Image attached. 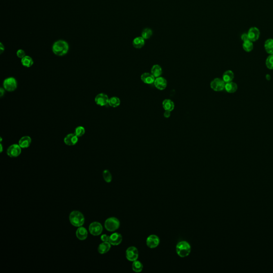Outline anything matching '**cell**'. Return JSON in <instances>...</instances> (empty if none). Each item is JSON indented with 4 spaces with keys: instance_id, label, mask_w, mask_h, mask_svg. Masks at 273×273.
<instances>
[{
    "instance_id": "obj_30",
    "label": "cell",
    "mask_w": 273,
    "mask_h": 273,
    "mask_svg": "<svg viewBox=\"0 0 273 273\" xmlns=\"http://www.w3.org/2000/svg\"><path fill=\"white\" fill-rule=\"evenodd\" d=\"M85 133V129L82 126H78L76 127L75 129L74 134L78 137H81L84 135Z\"/></svg>"
},
{
    "instance_id": "obj_4",
    "label": "cell",
    "mask_w": 273,
    "mask_h": 273,
    "mask_svg": "<svg viewBox=\"0 0 273 273\" xmlns=\"http://www.w3.org/2000/svg\"><path fill=\"white\" fill-rule=\"evenodd\" d=\"M104 226L106 230L109 232H114L119 228L120 222L115 217H110L105 220Z\"/></svg>"
},
{
    "instance_id": "obj_10",
    "label": "cell",
    "mask_w": 273,
    "mask_h": 273,
    "mask_svg": "<svg viewBox=\"0 0 273 273\" xmlns=\"http://www.w3.org/2000/svg\"><path fill=\"white\" fill-rule=\"evenodd\" d=\"M109 98L107 94L104 93H100L96 96L94 101L97 105L101 107H103L109 105Z\"/></svg>"
},
{
    "instance_id": "obj_24",
    "label": "cell",
    "mask_w": 273,
    "mask_h": 273,
    "mask_svg": "<svg viewBox=\"0 0 273 273\" xmlns=\"http://www.w3.org/2000/svg\"><path fill=\"white\" fill-rule=\"evenodd\" d=\"M151 73L155 78H159L162 74V68L159 65H154L151 68Z\"/></svg>"
},
{
    "instance_id": "obj_16",
    "label": "cell",
    "mask_w": 273,
    "mask_h": 273,
    "mask_svg": "<svg viewBox=\"0 0 273 273\" xmlns=\"http://www.w3.org/2000/svg\"><path fill=\"white\" fill-rule=\"evenodd\" d=\"M155 78L151 73H144L141 75V81L146 84H153Z\"/></svg>"
},
{
    "instance_id": "obj_31",
    "label": "cell",
    "mask_w": 273,
    "mask_h": 273,
    "mask_svg": "<svg viewBox=\"0 0 273 273\" xmlns=\"http://www.w3.org/2000/svg\"><path fill=\"white\" fill-rule=\"evenodd\" d=\"M103 176L104 179L107 183H110L112 180V175L109 170H104L103 172Z\"/></svg>"
},
{
    "instance_id": "obj_3",
    "label": "cell",
    "mask_w": 273,
    "mask_h": 273,
    "mask_svg": "<svg viewBox=\"0 0 273 273\" xmlns=\"http://www.w3.org/2000/svg\"><path fill=\"white\" fill-rule=\"evenodd\" d=\"M176 252L181 258L187 257L191 252V246L189 243L185 240L179 242L176 245Z\"/></svg>"
},
{
    "instance_id": "obj_19",
    "label": "cell",
    "mask_w": 273,
    "mask_h": 273,
    "mask_svg": "<svg viewBox=\"0 0 273 273\" xmlns=\"http://www.w3.org/2000/svg\"><path fill=\"white\" fill-rule=\"evenodd\" d=\"M111 248V244L109 242H103L101 244H99L98 246V252L100 254H105L107 253L110 250Z\"/></svg>"
},
{
    "instance_id": "obj_13",
    "label": "cell",
    "mask_w": 273,
    "mask_h": 273,
    "mask_svg": "<svg viewBox=\"0 0 273 273\" xmlns=\"http://www.w3.org/2000/svg\"><path fill=\"white\" fill-rule=\"evenodd\" d=\"M260 31L258 28L255 27H251L248 31V35L250 41L252 42L257 41L260 36Z\"/></svg>"
},
{
    "instance_id": "obj_23",
    "label": "cell",
    "mask_w": 273,
    "mask_h": 273,
    "mask_svg": "<svg viewBox=\"0 0 273 273\" xmlns=\"http://www.w3.org/2000/svg\"><path fill=\"white\" fill-rule=\"evenodd\" d=\"M134 47L136 49H140L145 45V39L143 37H137L132 42Z\"/></svg>"
},
{
    "instance_id": "obj_5",
    "label": "cell",
    "mask_w": 273,
    "mask_h": 273,
    "mask_svg": "<svg viewBox=\"0 0 273 273\" xmlns=\"http://www.w3.org/2000/svg\"><path fill=\"white\" fill-rule=\"evenodd\" d=\"M3 86L5 90L7 91L8 92H13L17 88L18 83L15 78L10 77L4 80Z\"/></svg>"
},
{
    "instance_id": "obj_29",
    "label": "cell",
    "mask_w": 273,
    "mask_h": 273,
    "mask_svg": "<svg viewBox=\"0 0 273 273\" xmlns=\"http://www.w3.org/2000/svg\"><path fill=\"white\" fill-rule=\"evenodd\" d=\"M243 49L247 53H250L253 49V44L252 42L248 40L246 41L243 42L242 45Z\"/></svg>"
},
{
    "instance_id": "obj_40",
    "label": "cell",
    "mask_w": 273,
    "mask_h": 273,
    "mask_svg": "<svg viewBox=\"0 0 273 273\" xmlns=\"http://www.w3.org/2000/svg\"><path fill=\"white\" fill-rule=\"evenodd\" d=\"M0 146H1V153H2V151H3V146H2V143H1Z\"/></svg>"
},
{
    "instance_id": "obj_12",
    "label": "cell",
    "mask_w": 273,
    "mask_h": 273,
    "mask_svg": "<svg viewBox=\"0 0 273 273\" xmlns=\"http://www.w3.org/2000/svg\"><path fill=\"white\" fill-rule=\"evenodd\" d=\"M78 141V137L75 134H69L64 138L63 141L66 145L72 146L76 145Z\"/></svg>"
},
{
    "instance_id": "obj_8",
    "label": "cell",
    "mask_w": 273,
    "mask_h": 273,
    "mask_svg": "<svg viewBox=\"0 0 273 273\" xmlns=\"http://www.w3.org/2000/svg\"><path fill=\"white\" fill-rule=\"evenodd\" d=\"M89 230L91 235L93 236H98L102 233L103 227L100 223L97 221H94L89 225Z\"/></svg>"
},
{
    "instance_id": "obj_15",
    "label": "cell",
    "mask_w": 273,
    "mask_h": 273,
    "mask_svg": "<svg viewBox=\"0 0 273 273\" xmlns=\"http://www.w3.org/2000/svg\"><path fill=\"white\" fill-rule=\"evenodd\" d=\"M154 84L156 88H157L159 90H163L166 88L168 83H167V81L165 78L160 76L159 78H156Z\"/></svg>"
},
{
    "instance_id": "obj_22",
    "label": "cell",
    "mask_w": 273,
    "mask_h": 273,
    "mask_svg": "<svg viewBox=\"0 0 273 273\" xmlns=\"http://www.w3.org/2000/svg\"><path fill=\"white\" fill-rule=\"evenodd\" d=\"M234 78V74L233 72L231 70H227L225 71L223 75L222 79L225 83H228L233 81Z\"/></svg>"
},
{
    "instance_id": "obj_25",
    "label": "cell",
    "mask_w": 273,
    "mask_h": 273,
    "mask_svg": "<svg viewBox=\"0 0 273 273\" xmlns=\"http://www.w3.org/2000/svg\"><path fill=\"white\" fill-rule=\"evenodd\" d=\"M265 50L268 54H273V39L269 38L265 42Z\"/></svg>"
},
{
    "instance_id": "obj_17",
    "label": "cell",
    "mask_w": 273,
    "mask_h": 273,
    "mask_svg": "<svg viewBox=\"0 0 273 273\" xmlns=\"http://www.w3.org/2000/svg\"><path fill=\"white\" fill-rule=\"evenodd\" d=\"M88 233L87 229L82 226L78 227L76 231V236L79 240H84L87 239Z\"/></svg>"
},
{
    "instance_id": "obj_38",
    "label": "cell",
    "mask_w": 273,
    "mask_h": 273,
    "mask_svg": "<svg viewBox=\"0 0 273 273\" xmlns=\"http://www.w3.org/2000/svg\"><path fill=\"white\" fill-rule=\"evenodd\" d=\"M5 94V89H4L3 88H1L0 89V96L1 97H2L3 96L4 94Z\"/></svg>"
},
{
    "instance_id": "obj_33",
    "label": "cell",
    "mask_w": 273,
    "mask_h": 273,
    "mask_svg": "<svg viewBox=\"0 0 273 273\" xmlns=\"http://www.w3.org/2000/svg\"><path fill=\"white\" fill-rule=\"evenodd\" d=\"M266 65L268 68L273 69V54H270L266 59Z\"/></svg>"
},
{
    "instance_id": "obj_20",
    "label": "cell",
    "mask_w": 273,
    "mask_h": 273,
    "mask_svg": "<svg viewBox=\"0 0 273 273\" xmlns=\"http://www.w3.org/2000/svg\"><path fill=\"white\" fill-rule=\"evenodd\" d=\"M237 89H238V87L237 84L233 81L225 84V90L228 93L230 94L235 93V92H236Z\"/></svg>"
},
{
    "instance_id": "obj_28",
    "label": "cell",
    "mask_w": 273,
    "mask_h": 273,
    "mask_svg": "<svg viewBox=\"0 0 273 273\" xmlns=\"http://www.w3.org/2000/svg\"><path fill=\"white\" fill-rule=\"evenodd\" d=\"M120 104H121V100L119 99V98L117 97H112L109 99V106L113 108L118 107V106H119Z\"/></svg>"
},
{
    "instance_id": "obj_39",
    "label": "cell",
    "mask_w": 273,
    "mask_h": 273,
    "mask_svg": "<svg viewBox=\"0 0 273 273\" xmlns=\"http://www.w3.org/2000/svg\"><path fill=\"white\" fill-rule=\"evenodd\" d=\"M4 49H4V47L2 44V43H0V53H1V54H2V53H3Z\"/></svg>"
},
{
    "instance_id": "obj_36",
    "label": "cell",
    "mask_w": 273,
    "mask_h": 273,
    "mask_svg": "<svg viewBox=\"0 0 273 273\" xmlns=\"http://www.w3.org/2000/svg\"><path fill=\"white\" fill-rule=\"evenodd\" d=\"M241 39H242V40L243 42L249 40V38H248V34H246V33L243 34L241 35Z\"/></svg>"
},
{
    "instance_id": "obj_7",
    "label": "cell",
    "mask_w": 273,
    "mask_h": 273,
    "mask_svg": "<svg viewBox=\"0 0 273 273\" xmlns=\"http://www.w3.org/2000/svg\"><path fill=\"white\" fill-rule=\"evenodd\" d=\"M126 258L129 261L134 262L137 260L139 257V252L135 246L129 247L125 252Z\"/></svg>"
},
{
    "instance_id": "obj_11",
    "label": "cell",
    "mask_w": 273,
    "mask_h": 273,
    "mask_svg": "<svg viewBox=\"0 0 273 273\" xmlns=\"http://www.w3.org/2000/svg\"><path fill=\"white\" fill-rule=\"evenodd\" d=\"M160 240L157 235H150L146 239V244L150 249H155L159 246Z\"/></svg>"
},
{
    "instance_id": "obj_35",
    "label": "cell",
    "mask_w": 273,
    "mask_h": 273,
    "mask_svg": "<svg viewBox=\"0 0 273 273\" xmlns=\"http://www.w3.org/2000/svg\"><path fill=\"white\" fill-rule=\"evenodd\" d=\"M100 239L103 242H109V236L106 234H103V235H101Z\"/></svg>"
},
{
    "instance_id": "obj_2",
    "label": "cell",
    "mask_w": 273,
    "mask_h": 273,
    "mask_svg": "<svg viewBox=\"0 0 273 273\" xmlns=\"http://www.w3.org/2000/svg\"><path fill=\"white\" fill-rule=\"evenodd\" d=\"M69 219L71 224L76 227L83 226L85 221V218L83 214L78 211L72 212L69 216Z\"/></svg>"
},
{
    "instance_id": "obj_34",
    "label": "cell",
    "mask_w": 273,
    "mask_h": 273,
    "mask_svg": "<svg viewBox=\"0 0 273 273\" xmlns=\"http://www.w3.org/2000/svg\"><path fill=\"white\" fill-rule=\"evenodd\" d=\"M17 56L18 58H20L22 59V58H24V57L26 56L25 52L22 49H19L17 51Z\"/></svg>"
},
{
    "instance_id": "obj_26",
    "label": "cell",
    "mask_w": 273,
    "mask_h": 273,
    "mask_svg": "<svg viewBox=\"0 0 273 273\" xmlns=\"http://www.w3.org/2000/svg\"><path fill=\"white\" fill-rule=\"evenodd\" d=\"M21 63H22L23 66H24V67H27V68L32 67L34 64V61H33V59L28 56H26L25 57H24V58H22V60H21Z\"/></svg>"
},
{
    "instance_id": "obj_18",
    "label": "cell",
    "mask_w": 273,
    "mask_h": 273,
    "mask_svg": "<svg viewBox=\"0 0 273 273\" xmlns=\"http://www.w3.org/2000/svg\"><path fill=\"white\" fill-rule=\"evenodd\" d=\"M32 143V139L29 136H24L21 138L18 143V145L22 149L28 148Z\"/></svg>"
},
{
    "instance_id": "obj_21",
    "label": "cell",
    "mask_w": 273,
    "mask_h": 273,
    "mask_svg": "<svg viewBox=\"0 0 273 273\" xmlns=\"http://www.w3.org/2000/svg\"><path fill=\"white\" fill-rule=\"evenodd\" d=\"M163 108L165 110H168L172 112L174 109V104L171 99H166L163 100L162 103Z\"/></svg>"
},
{
    "instance_id": "obj_6",
    "label": "cell",
    "mask_w": 273,
    "mask_h": 273,
    "mask_svg": "<svg viewBox=\"0 0 273 273\" xmlns=\"http://www.w3.org/2000/svg\"><path fill=\"white\" fill-rule=\"evenodd\" d=\"M225 84L222 78H215L211 82L210 87L215 91L219 92L224 90Z\"/></svg>"
},
{
    "instance_id": "obj_1",
    "label": "cell",
    "mask_w": 273,
    "mask_h": 273,
    "mask_svg": "<svg viewBox=\"0 0 273 273\" xmlns=\"http://www.w3.org/2000/svg\"><path fill=\"white\" fill-rule=\"evenodd\" d=\"M52 50L53 53L57 56H63L68 51V44L65 41L58 40L53 44Z\"/></svg>"
},
{
    "instance_id": "obj_14",
    "label": "cell",
    "mask_w": 273,
    "mask_h": 273,
    "mask_svg": "<svg viewBox=\"0 0 273 273\" xmlns=\"http://www.w3.org/2000/svg\"><path fill=\"white\" fill-rule=\"evenodd\" d=\"M122 241V236L119 233H114L109 236V242L111 245L116 246L121 244Z\"/></svg>"
},
{
    "instance_id": "obj_37",
    "label": "cell",
    "mask_w": 273,
    "mask_h": 273,
    "mask_svg": "<svg viewBox=\"0 0 273 273\" xmlns=\"http://www.w3.org/2000/svg\"><path fill=\"white\" fill-rule=\"evenodd\" d=\"M171 112L168 111V110H165V112L164 113V114H163L164 117L166 118V119L170 118V116H171Z\"/></svg>"
},
{
    "instance_id": "obj_32",
    "label": "cell",
    "mask_w": 273,
    "mask_h": 273,
    "mask_svg": "<svg viewBox=\"0 0 273 273\" xmlns=\"http://www.w3.org/2000/svg\"><path fill=\"white\" fill-rule=\"evenodd\" d=\"M152 34H153V32L152 29L149 28L144 29L141 33V36L144 39H149L152 36Z\"/></svg>"
},
{
    "instance_id": "obj_27",
    "label": "cell",
    "mask_w": 273,
    "mask_h": 273,
    "mask_svg": "<svg viewBox=\"0 0 273 273\" xmlns=\"http://www.w3.org/2000/svg\"><path fill=\"white\" fill-rule=\"evenodd\" d=\"M143 265L140 261L137 260L134 261L132 263V270L136 273H140L143 270Z\"/></svg>"
},
{
    "instance_id": "obj_9",
    "label": "cell",
    "mask_w": 273,
    "mask_h": 273,
    "mask_svg": "<svg viewBox=\"0 0 273 273\" xmlns=\"http://www.w3.org/2000/svg\"><path fill=\"white\" fill-rule=\"evenodd\" d=\"M22 148L18 144H13L8 147L7 150V154L9 157H17L22 153Z\"/></svg>"
}]
</instances>
